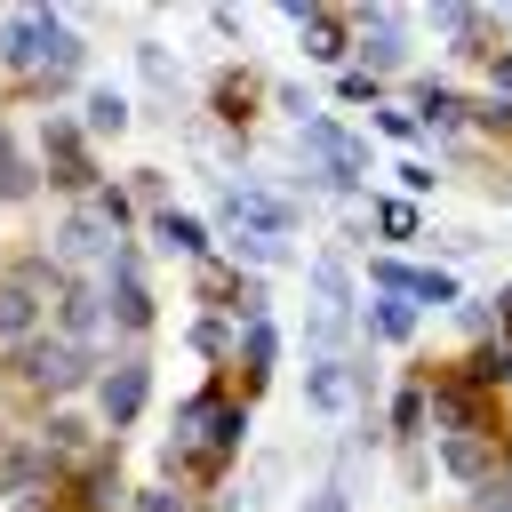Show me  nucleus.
<instances>
[{
	"instance_id": "1",
	"label": "nucleus",
	"mask_w": 512,
	"mask_h": 512,
	"mask_svg": "<svg viewBox=\"0 0 512 512\" xmlns=\"http://www.w3.org/2000/svg\"><path fill=\"white\" fill-rule=\"evenodd\" d=\"M48 40H56V16L24 8V16L0 24V64H16V72H48Z\"/></svg>"
},
{
	"instance_id": "2",
	"label": "nucleus",
	"mask_w": 512,
	"mask_h": 512,
	"mask_svg": "<svg viewBox=\"0 0 512 512\" xmlns=\"http://www.w3.org/2000/svg\"><path fill=\"white\" fill-rule=\"evenodd\" d=\"M120 224L88 200V208H64V224H56V248L72 256V264H88V256H120V240H112Z\"/></svg>"
},
{
	"instance_id": "3",
	"label": "nucleus",
	"mask_w": 512,
	"mask_h": 512,
	"mask_svg": "<svg viewBox=\"0 0 512 512\" xmlns=\"http://www.w3.org/2000/svg\"><path fill=\"white\" fill-rule=\"evenodd\" d=\"M304 136H312V160L328 168V184H336V192H360V168H368V160H360V144H352L336 120H312Z\"/></svg>"
},
{
	"instance_id": "4",
	"label": "nucleus",
	"mask_w": 512,
	"mask_h": 512,
	"mask_svg": "<svg viewBox=\"0 0 512 512\" xmlns=\"http://www.w3.org/2000/svg\"><path fill=\"white\" fill-rule=\"evenodd\" d=\"M24 376H32L40 392H72V384L88 376V344H64V336H56V344H32V352H24Z\"/></svg>"
},
{
	"instance_id": "5",
	"label": "nucleus",
	"mask_w": 512,
	"mask_h": 512,
	"mask_svg": "<svg viewBox=\"0 0 512 512\" xmlns=\"http://www.w3.org/2000/svg\"><path fill=\"white\" fill-rule=\"evenodd\" d=\"M144 400H152V368H144V360H120V368L96 384V408H104V424H128V416H144Z\"/></svg>"
},
{
	"instance_id": "6",
	"label": "nucleus",
	"mask_w": 512,
	"mask_h": 512,
	"mask_svg": "<svg viewBox=\"0 0 512 512\" xmlns=\"http://www.w3.org/2000/svg\"><path fill=\"white\" fill-rule=\"evenodd\" d=\"M96 312H104V304H96V288H88V280H72V288L56 296V336H64V344H88V336L104 328Z\"/></svg>"
},
{
	"instance_id": "7",
	"label": "nucleus",
	"mask_w": 512,
	"mask_h": 512,
	"mask_svg": "<svg viewBox=\"0 0 512 512\" xmlns=\"http://www.w3.org/2000/svg\"><path fill=\"white\" fill-rule=\"evenodd\" d=\"M344 400H352V368H344V360H312V376H304V408H312V416H336Z\"/></svg>"
},
{
	"instance_id": "8",
	"label": "nucleus",
	"mask_w": 512,
	"mask_h": 512,
	"mask_svg": "<svg viewBox=\"0 0 512 512\" xmlns=\"http://www.w3.org/2000/svg\"><path fill=\"white\" fill-rule=\"evenodd\" d=\"M360 320H368V336H384V344H408V336H416V304H408V296H384V288L368 296Z\"/></svg>"
},
{
	"instance_id": "9",
	"label": "nucleus",
	"mask_w": 512,
	"mask_h": 512,
	"mask_svg": "<svg viewBox=\"0 0 512 512\" xmlns=\"http://www.w3.org/2000/svg\"><path fill=\"white\" fill-rule=\"evenodd\" d=\"M440 464L456 472V480H488V432L472 424V432H440Z\"/></svg>"
},
{
	"instance_id": "10",
	"label": "nucleus",
	"mask_w": 512,
	"mask_h": 512,
	"mask_svg": "<svg viewBox=\"0 0 512 512\" xmlns=\"http://www.w3.org/2000/svg\"><path fill=\"white\" fill-rule=\"evenodd\" d=\"M32 288H40V272H16V280H0V336H8V344L32 328Z\"/></svg>"
},
{
	"instance_id": "11",
	"label": "nucleus",
	"mask_w": 512,
	"mask_h": 512,
	"mask_svg": "<svg viewBox=\"0 0 512 512\" xmlns=\"http://www.w3.org/2000/svg\"><path fill=\"white\" fill-rule=\"evenodd\" d=\"M160 240L184 248V256H208V232H200V216H184V208H160Z\"/></svg>"
},
{
	"instance_id": "12",
	"label": "nucleus",
	"mask_w": 512,
	"mask_h": 512,
	"mask_svg": "<svg viewBox=\"0 0 512 512\" xmlns=\"http://www.w3.org/2000/svg\"><path fill=\"white\" fill-rule=\"evenodd\" d=\"M112 320H120V328H152V296H144V280H112Z\"/></svg>"
},
{
	"instance_id": "13",
	"label": "nucleus",
	"mask_w": 512,
	"mask_h": 512,
	"mask_svg": "<svg viewBox=\"0 0 512 512\" xmlns=\"http://www.w3.org/2000/svg\"><path fill=\"white\" fill-rule=\"evenodd\" d=\"M360 24H368V48H360V64H384V72H392V64H400V24H376V16H360Z\"/></svg>"
},
{
	"instance_id": "14",
	"label": "nucleus",
	"mask_w": 512,
	"mask_h": 512,
	"mask_svg": "<svg viewBox=\"0 0 512 512\" xmlns=\"http://www.w3.org/2000/svg\"><path fill=\"white\" fill-rule=\"evenodd\" d=\"M88 128H104V136L128 128V96H120V88H96V96H88Z\"/></svg>"
},
{
	"instance_id": "15",
	"label": "nucleus",
	"mask_w": 512,
	"mask_h": 512,
	"mask_svg": "<svg viewBox=\"0 0 512 512\" xmlns=\"http://www.w3.org/2000/svg\"><path fill=\"white\" fill-rule=\"evenodd\" d=\"M472 504H480V512H512V464H488V480H480Z\"/></svg>"
},
{
	"instance_id": "16",
	"label": "nucleus",
	"mask_w": 512,
	"mask_h": 512,
	"mask_svg": "<svg viewBox=\"0 0 512 512\" xmlns=\"http://www.w3.org/2000/svg\"><path fill=\"white\" fill-rule=\"evenodd\" d=\"M432 32H440V40H472L480 16H472V8H432Z\"/></svg>"
},
{
	"instance_id": "17",
	"label": "nucleus",
	"mask_w": 512,
	"mask_h": 512,
	"mask_svg": "<svg viewBox=\"0 0 512 512\" xmlns=\"http://www.w3.org/2000/svg\"><path fill=\"white\" fill-rule=\"evenodd\" d=\"M376 232L408 240V232H416V208H408V200H376Z\"/></svg>"
},
{
	"instance_id": "18",
	"label": "nucleus",
	"mask_w": 512,
	"mask_h": 512,
	"mask_svg": "<svg viewBox=\"0 0 512 512\" xmlns=\"http://www.w3.org/2000/svg\"><path fill=\"white\" fill-rule=\"evenodd\" d=\"M192 352L224 360V352H232V328H224V320H192Z\"/></svg>"
},
{
	"instance_id": "19",
	"label": "nucleus",
	"mask_w": 512,
	"mask_h": 512,
	"mask_svg": "<svg viewBox=\"0 0 512 512\" xmlns=\"http://www.w3.org/2000/svg\"><path fill=\"white\" fill-rule=\"evenodd\" d=\"M32 480H40V456H32V448H16V456L0 464V488H32Z\"/></svg>"
},
{
	"instance_id": "20",
	"label": "nucleus",
	"mask_w": 512,
	"mask_h": 512,
	"mask_svg": "<svg viewBox=\"0 0 512 512\" xmlns=\"http://www.w3.org/2000/svg\"><path fill=\"white\" fill-rule=\"evenodd\" d=\"M24 192H32V168L16 152H0V200H24Z\"/></svg>"
},
{
	"instance_id": "21",
	"label": "nucleus",
	"mask_w": 512,
	"mask_h": 512,
	"mask_svg": "<svg viewBox=\"0 0 512 512\" xmlns=\"http://www.w3.org/2000/svg\"><path fill=\"white\" fill-rule=\"evenodd\" d=\"M136 64H144V80H152V88H176V56H168V48H144Z\"/></svg>"
},
{
	"instance_id": "22",
	"label": "nucleus",
	"mask_w": 512,
	"mask_h": 512,
	"mask_svg": "<svg viewBox=\"0 0 512 512\" xmlns=\"http://www.w3.org/2000/svg\"><path fill=\"white\" fill-rule=\"evenodd\" d=\"M304 48H312V56H336L344 32H336V24H304Z\"/></svg>"
},
{
	"instance_id": "23",
	"label": "nucleus",
	"mask_w": 512,
	"mask_h": 512,
	"mask_svg": "<svg viewBox=\"0 0 512 512\" xmlns=\"http://www.w3.org/2000/svg\"><path fill=\"white\" fill-rule=\"evenodd\" d=\"M128 512H184V504H176V488H144V496H128Z\"/></svg>"
},
{
	"instance_id": "24",
	"label": "nucleus",
	"mask_w": 512,
	"mask_h": 512,
	"mask_svg": "<svg viewBox=\"0 0 512 512\" xmlns=\"http://www.w3.org/2000/svg\"><path fill=\"white\" fill-rule=\"evenodd\" d=\"M304 512H352V504H344V488H336V480H320V488L304 496Z\"/></svg>"
},
{
	"instance_id": "25",
	"label": "nucleus",
	"mask_w": 512,
	"mask_h": 512,
	"mask_svg": "<svg viewBox=\"0 0 512 512\" xmlns=\"http://www.w3.org/2000/svg\"><path fill=\"white\" fill-rule=\"evenodd\" d=\"M472 120H480V128H512V104H504V96H488V104H472Z\"/></svg>"
},
{
	"instance_id": "26",
	"label": "nucleus",
	"mask_w": 512,
	"mask_h": 512,
	"mask_svg": "<svg viewBox=\"0 0 512 512\" xmlns=\"http://www.w3.org/2000/svg\"><path fill=\"white\" fill-rule=\"evenodd\" d=\"M416 416H424V400H416V392H400V400H392V424H400V432H416Z\"/></svg>"
},
{
	"instance_id": "27",
	"label": "nucleus",
	"mask_w": 512,
	"mask_h": 512,
	"mask_svg": "<svg viewBox=\"0 0 512 512\" xmlns=\"http://www.w3.org/2000/svg\"><path fill=\"white\" fill-rule=\"evenodd\" d=\"M488 72H496V96H504V104H512V48H504V56H496V64H488Z\"/></svg>"
},
{
	"instance_id": "28",
	"label": "nucleus",
	"mask_w": 512,
	"mask_h": 512,
	"mask_svg": "<svg viewBox=\"0 0 512 512\" xmlns=\"http://www.w3.org/2000/svg\"><path fill=\"white\" fill-rule=\"evenodd\" d=\"M496 328H504V336H512V288H504V296H496Z\"/></svg>"
}]
</instances>
